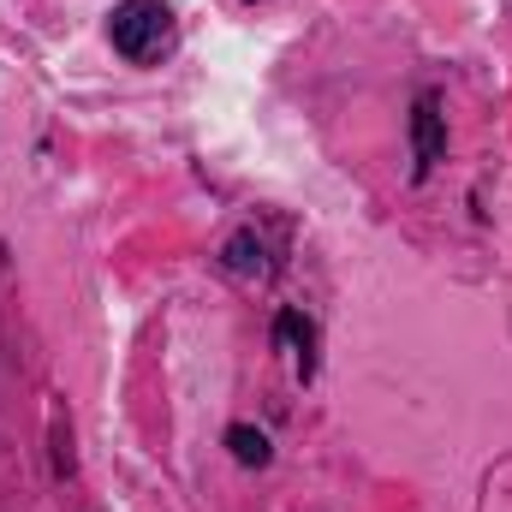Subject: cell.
Instances as JSON below:
<instances>
[{
	"label": "cell",
	"mask_w": 512,
	"mask_h": 512,
	"mask_svg": "<svg viewBox=\"0 0 512 512\" xmlns=\"http://www.w3.org/2000/svg\"><path fill=\"white\" fill-rule=\"evenodd\" d=\"M108 36H114V48H120L126 60L149 66V60H161V54L173 48V12H167L161 0H126V6H114Z\"/></svg>",
	"instance_id": "6da1fadb"
},
{
	"label": "cell",
	"mask_w": 512,
	"mask_h": 512,
	"mask_svg": "<svg viewBox=\"0 0 512 512\" xmlns=\"http://www.w3.org/2000/svg\"><path fill=\"white\" fill-rule=\"evenodd\" d=\"M411 143H417V167L441 161V149H447V126H441V102H435L429 90L417 96V114H411Z\"/></svg>",
	"instance_id": "7a4b0ae2"
},
{
	"label": "cell",
	"mask_w": 512,
	"mask_h": 512,
	"mask_svg": "<svg viewBox=\"0 0 512 512\" xmlns=\"http://www.w3.org/2000/svg\"><path fill=\"white\" fill-rule=\"evenodd\" d=\"M274 334H280V346L292 352V364H298V376L310 382V376H316V328H310V316H298V310H280V322H274Z\"/></svg>",
	"instance_id": "3957f363"
},
{
	"label": "cell",
	"mask_w": 512,
	"mask_h": 512,
	"mask_svg": "<svg viewBox=\"0 0 512 512\" xmlns=\"http://www.w3.org/2000/svg\"><path fill=\"white\" fill-rule=\"evenodd\" d=\"M227 447H233V459H239V465H256V471L268 465V435L251 429V423H233V429H227Z\"/></svg>",
	"instance_id": "277c9868"
},
{
	"label": "cell",
	"mask_w": 512,
	"mask_h": 512,
	"mask_svg": "<svg viewBox=\"0 0 512 512\" xmlns=\"http://www.w3.org/2000/svg\"><path fill=\"white\" fill-rule=\"evenodd\" d=\"M227 268H239V274H262V245H256L251 233H239V239L227 245Z\"/></svg>",
	"instance_id": "5b68a950"
}]
</instances>
